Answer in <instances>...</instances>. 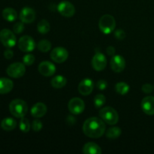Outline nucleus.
I'll return each instance as SVG.
<instances>
[{
	"label": "nucleus",
	"instance_id": "1",
	"mask_svg": "<svg viewBox=\"0 0 154 154\" xmlns=\"http://www.w3.org/2000/svg\"><path fill=\"white\" fill-rule=\"evenodd\" d=\"M105 123L99 117H93L88 118L83 125V132L92 138H99L104 135L105 132Z\"/></svg>",
	"mask_w": 154,
	"mask_h": 154
},
{
	"label": "nucleus",
	"instance_id": "2",
	"mask_svg": "<svg viewBox=\"0 0 154 154\" xmlns=\"http://www.w3.org/2000/svg\"><path fill=\"white\" fill-rule=\"evenodd\" d=\"M9 110L14 117L17 118H22L25 117L28 112V105L26 102L22 99H14L9 105Z\"/></svg>",
	"mask_w": 154,
	"mask_h": 154
},
{
	"label": "nucleus",
	"instance_id": "3",
	"mask_svg": "<svg viewBox=\"0 0 154 154\" xmlns=\"http://www.w3.org/2000/svg\"><path fill=\"white\" fill-rule=\"evenodd\" d=\"M99 117L108 125L117 124L119 120L118 113L111 107H105L99 111Z\"/></svg>",
	"mask_w": 154,
	"mask_h": 154
},
{
	"label": "nucleus",
	"instance_id": "4",
	"mask_svg": "<svg viewBox=\"0 0 154 154\" xmlns=\"http://www.w3.org/2000/svg\"><path fill=\"white\" fill-rule=\"evenodd\" d=\"M99 27L100 31L105 35L111 34L116 27L115 19L110 14L103 15L99 20Z\"/></svg>",
	"mask_w": 154,
	"mask_h": 154
},
{
	"label": "nucleus",
	"instance_id": "5",
	"mask_svg": "<svg viewBox=\"0 0 154 154\" xmlns=\"http://www.w3.org/2000/svg\"><path fill=\"white\" fill-rule=\"evenodd\" d=\"M0 41L6 48H13L17 43V38L14 33L11 30L4 29L0 32Z\"/></svg>",
	"mask_w": 154,
	"mask_h": 154
},
{
	"label": "nucleus",
	"instance_id": "6",
	"mask_svg": "<svg viewBox=\"0 0 154 154\" xmlns=\"http://www.w3.org/2000/svg\"><path fill=\"white\" fill-rule=\"evenodd\" d=\"M6 72L8 76L14 78H20L24 75L26 72V67L24 63H14L11 64L7 68Z\"/></svg>",
	"mask_w": 154,
	"mask_h": 154
},
{
	"label": "nucleus",
	"instance_id": "7",
	"mask_svg": "<svg viewBox=\"0 0 154 154\" xmlns=\"http://www.w3.org/2000/svg\"><path fill=\"white\" fill-rule=\"evenodd\" d=\"M35 46L34 39L29 35L22 36L18 41V48L23 52H31L35 48Z\"/></svg>",
	"mask_w": 154,
	"mask_h": 154
},
{
	"label": "nucleus",
	"instance_id": "8",
	"mask_svg": "<svg viewBox=\"0 0 154 154\" xmlns=\"http://www.w3.org/2000/svg\"><path fill=\"white\" fill-rule=\"evenodd\" d=\"M59 13L66 17H72L75 13V8L73 4L69 1H62L57 6Z\"/></svg>",
	"mask_w": 154,
	"mask_h": 154
},
{
	"label": "nucleus",
	"instance_id": "9",
	"mask_svg": "<svg viewBox=\"0 0 154 154\" xmlns=\"http://www.w3.org/2000/svg\"><path fill=\"white\" fill-rule=\"evenodd\" d=\"M69 110L72 114H81L85 109V103L81 99L78 97L72 98L69 102Z\"/></svg>",
	"mask_w": 154,
	"mask_h": 154
},
{
	"label": "nucleus",
	"instance_id": "10",
	"mask_svg": "<svg viewBox=\"0 0 154 154\" xmlns=\"http://www.w3.org/2000/svg\"><path fill=\"white\" fill-rule=\"evenodd\" d=\"M69 57V52L66 49L62 47L55 48L51 53V58L55 63H63Z\"/></svg>",
	"mask_w": 154,
	"mask_h": 154
},
{
	"label": "nucleus",
	"instance_id": "11",
	"mask_svg": "<svg viewBox=\"0 0 154 154\" xmlns=\"http://www.w3.org/2000/svg\"><path fill=\"white\" fill-rule=\"evenodd\" d=\"M93 68L97 72H101L105 69L107 66V59L102 53H96L92 60Z\"/></svg>",
	"mask_w": 154,
	"mask_h": 154
},
{
	"label": "nucleus",
	"instance_id": "12",
	"mask_svg": "<svg viewBox=\"0 0 154 154\" xmlns=\"http://www.w3.org/2000/svg\"><path fill=\"white\" fill-rule=\"evenodd\" d=\"M111 68L114 72L119 73L124 70L126 67V60L122 56L115 55L111 60Z\"/></svg>",
	"mask_w": 154,
	"mask_h": 154
},
{
	"label": "nucleus",
	"instance_id": "13",
	"mask_svg": "<svg viewBox=\"0 0 154 154\" xmlns=\"http://www.w3.org/2000/svg\"><path fill=\"white\" fill-rule=\"evenodd\" d=\"M20 19L24 23H31L35 20V11L29 7H25L20 13Z\"/></svg>",
	"mask_w": 154,
	"mask_h": 154
},
{
	"label": "nucleus",
	"instance_id": "14",
	"mask_svg": "<svg viewBox=\"0 0 154 154\" xmlns=\"http://www.w3.org/2000/svg\"><path fill=\"white\" fill-rule=\"evenodd\" d=\"M94 88V83L91 79L86 78L82 80L78 85V92L82 96H88L91 94Z\"/></svg>",
	"mask_w": 154,
	"mask_h": 154
},
{
	"label": "nucleus",
	"instance_id": "15",
	"mask_svg": "<svg viewBox=\"0 0 154 154\" xmlns=\"http://www.w3.org/2000/svg\"><path fill=\"white\" fill-rule=\"evenodd\" d=\"M38 72L45 77L52 76L56 72V66L49 61H44L39 64Z\"/></svg>",
	"mask_w": 154,
	"mask_h": 154
},
{
	"label": "nucleus",
	"instance_id": "16",
	"mask_svg": "<svg viewBox=\"0 0 154 154\" xmlns=\"http://www.w3.org/2000/svg\"><path fill=\"white\" fill-rule=\"evenodd\" d=\"M141 108L147 115H154V96H146L141 102Z\"/></svg>",
	"mask_w": 154,
	"mask_h": 154
},
{
	"label": "nucleus",
	"instance_id": "17",
	"mask_svg": "<svg viewBox=\"0 0 154 154\" xmlns=\"http://www.w3.org/2000/svg\"><path fill=\"white\" fill-rule=\"evenodd\" d=\"M48 111L47 106L42 102L35 104L31 108V114L35 118H40L45 116Z\"/></svg>",
	"mask_w": 154,
	"mask_h": 154
},
{
	"label": "nucleus",
	"instance_id": "18",
	"mask_svg": "<svg viewBox=\"0 0 154 154\" xmlns=\"http://www.w3.org/2000/svg\"><path fill=\"white\" fill-rule=\"evenodd\" d=\"M14 87L13 81L8 78H0V94H6L12 90Z\"/></svg>",
	"mask_w": 154,
	"mask_h": 154
},
{
	"label": "nucleus",
	"instance_id": "19",
	"mask_svg": "<svg viewBox=\"0 0 154 154\" xmlns=\"http://www.w3.org/2000/svg\"><path fill=\"white\" fill-rule=\"evenodd\" d=\"M83 153L85 154H100L102 153V149L96 143L88 142L84 144Z\"/></svg>",
	"mask_w": 154,
	"mask_h": 154
},
{
	"label": "nucleus",
	"instance_id": "20",
	"mask_svg": "<svg viewBox=\"0 0 154 154\" xmlns=\"http://www.w3.org/2000/svg\"><path fill=\"white\" fill-rule=\"evenodd\" d=\"M17 121L11 117H6L1 122V127L5 131H12L16 128Z\"/></svg>",
	"mask_w": 154,
	"mask_h": 154
},
{
	"label": "nucleus",
	"instance_id": "21",
	"mask_svg": "<svg viewBox=\"0 0 154 154\" xmlns=\"http://www.w3.org/2000/svg\"><path fill=\"white\" fill-rule=\"evenodd\" d=\"M2 16L5 20L8 22H13L17 18V13L12 8H6L3 10Z\"/></svg>",
	"mask_w": 154,
	"mask_h": 154
},
{
	"label": "nucleus",
	"instance_id": "22",
	"mask_svg": "<svg viewBox=\"0 0 154 154\" xmlns=\"http://www.w3.org/2000/svg\"><path fill=\"white\" fill-rule=\"evenodd\" d=\"M67 80L63 75H57L51 80V85L55 89H61L66 85Z\"/></svg>",
	"mask_w": 154,
	"mask_h": 154
},
{
	"label": "nucleus",
	"instance_id": "23",
	"mask_svg": "<svg viewBox=\"0 0 154 154\" xmlns=\"http://www.w3.org/2000/svg\"><path fill=\"white\" fill-rule=\"evenodd\" d=\"M38 31L41 33V34H46L51 29V26L48 23V20H42L38 22L37 26Z\"/></svg>",
	"mask_w": 154,
	"mask_h": 154
},
{
	"label": "nucleus",
	"instance_id": "24",
	"mask_svg": "<svg viewBox=\"0 0 154 154\" xmlns=\"http://www.w3.org/2000/svg\"><path fill=\"white\" fill-rule=\"evenodd\" d=\"M115 90L118 94L124 96L129 93V86L125 82H119L116 84Z\"/></svg>",
	"mask_w": 154,
	"mask_h": 154
},
{
	"label": "nucleus",
	"instance_id": "25",
	"mask_svg": "<svg viewBox=\"0 0 154 154\" xmlns=\"http://www.w3.org/2000/svg\"><path fill=\"white\" fill-rule=\"evenodd\" d=\"M121 135V129L119 127H112L108 129L106 132V137L110 139H116Z\"/></svg>",
	"mask_w": 154,
	"mask_h": 154
},
{
	"label": "nucleus",
	"instance_id": "26",
	"mask_svg": "<svg viewBox=\"0 0 154 154\" xmlns=\"http://www.w3.org/2000/svg\"><path fill=\"white\" fill-rule=\"evenodd\" d=\"M37 47L40 51L43 53H47L51 49V43L48 40L44 39L38 42Z\"/></svg>",
	"mask_w": 154,
	"mask_h": 154
},
{
	"label": "nucleus",
	"instance_id": "27",
	"mask_svg": "<svg viewBox=\"0 0 154 154\" xmlns=\"http://www.w3.org/2000/svg\"><path fill=\"white\" fill-rule=\"evenodd\" d=\"M19 127L21 132H25V133L28 132L30 129V123L28 119L25 118L24 117H22L20 119V121Z\"/></svg>",
	"mask_w": 154,
	"mask_h": 154
},
{
	"label": "nucleus",
	"instance_id": "28",
	"mask_svg": "<svg viewBox=\"0 0 154 154\" xmlns=\"http://www.w3.org/2000/svg\"><path fill=\"white\" fill-rule=\"evenodd\" d=\"M106 102V98L104 95L98 94L94 98V105L96 108H99L103 106Z\"/></svg>",
	"mask_w": 154,
	"mask_h": 154
},
{
	"label": "nucleus",
	"instance_id": "29",
	"mask_svg": "<svg viewBox=\"0 0 154 154\" xmlns=\"http://www.w3.org/2000/svg\"><path fill=\"white\" fill-rule=\"evenodd\" d=\"M35 60V56L31 54H26L23 58V63L26 66H32L34 63Z\"/></svg>",
	"mask_w": 154,
	"mask_h": 154
},
{
	"label": "nucleus",
	"instance_id": "30",
	"mask_svg": "<svg viewBox=\"0 0 154 154\" xmlns=\"http://www.w3.org/2000/svg\"><path fill=\"white\" fill-rule=\"evenodd\" d=\"M24 23L21 22H17L13 26V30L15 34H20L21 32H23V31L24 30Z\"/></svg>",
	"mask_w": 154,
	"mask_h": 154
},
{
	"label": "nucleus",
	"instance_id": "31",
	"mask_svg": "<svg viewBox=\"0 0 154 154\" xmlns=\"http://www.w3.org/2000/svg\"><path fill=\"white\" fill-rule=\"evenodd\" d=\"M43 127L42 123L38 120H35L32 123V129L35 132H39Z\"/></svg>",
	"mask_w": 154,
	"mask_h": 154
},
{
	"label": "nucleus",
	"instance_id": "32",
	"mask_svg": "<svg viewBox=\"0 0 154 154\" xmlns=\"http://www.w3.org/2000/svg\"><path fill=\"white\" fill-rule=\"evenodd\" d=\"M114 36L118 40H123L126 38V32L122 29H117L114 32Z\"/></svg>",
	"mask_w": 154,
	"mask_h": 154
},
{
	"label": "nucleus",
	"instance_id": "33",
	"mask_svg": "<svg viewBox=\"0 0 154 154\" xmlns=\"http://www.w3.org/2000/svg\"><path fill=\"white\" fill-rule=\"evenodd\" d=\"M108 87V83L105 80H99L96 84V87L100 90H105Z\"/></svg>",
	"mask_w": 154,
	"mask_h": 154
},
{
	"label": "nucleus",
	"instance_id": "34",
	"mask_svg": "<svg viewBox=\"0 0 154 154\" xmlns=\"http://www.w3.org/2000/svg\"><path fill=\"white\" fill-rule=\"evenodd\" d=\"M153 88L154 87L151 85V84H144V85L142 86V88H141V90H142V91L144 92V93L149 94V93H151L152 92H153Z\"/></svg>",
	"mask_w": 154,
	"mask_h": 154
},
{
	"label": "nucleus",
	"instance_id": "35",
	"mask_svg": "<svg viewBox=\"0 0 154 154\" xmlns=\"http://www.w3.org/2000/svg\"><path fill=\"white\" fill-rule=\"evenodd\" d=\"M4 56L6 59L9 60V59H11L14 56V53L11 50H6L4 53Z\"/></svg>",
	"mask_w": 154,
	"mask_h": 154
},
{
	"label": "nucleus",
	"instance_id": "36",
	"mask_svg": "<svg viewBox=\"0 0 154 154\" xmlns=\"http://www.w3.org/2000/svg\"><path fill=\"white\" fill-rule=\"evenodd\" d=\"M107 53H108V55L113 56L114 54V53H115V49L112 46H109L107 48Z\"/></svg>",
	"mask_w": 154,
	"mask_h": 154
}]
</instances>
